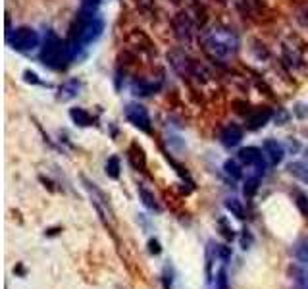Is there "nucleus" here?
I'll return each instance as SVG.
<instances>
[{"label": "nucleus", "instance_id": "obj_1", "mask_svg": "<svg viewBox=\"0 0 308 289\" xmlns=\"http://www.w3.org/2000/svg\"><path fill=\"white\" fill-rule=\"evenodd\" d=\"M202 48L212 58H230L239 50V37L228 27H212L202 37Z\"/></svg>", "mask_w": 308, "mask_h": 289}, {"label": "nucleus", "instance_id": "obj_2", "mask_svg": "<svg viewBox=\"0 0 308 289\" xmlns=\"http://www.w3.org/2000/svg\"><path fill=\"white\" fill-rule=\"evenodd\" d=\"M74 58V52H72V44L66 41H60L56 35H48V39L42 44V50H40V60L46 68H52V70H60L66 66V62H70Z\"/></svg>", "mask_w": 308, "mask_h": 289}, {"label": "nucleus", "instance_id": "obj_36", "mask_svg": "<svg viewBox=\"0 0 308 289\" xmlns=\"http://www.w3.org/2000/svg\"><path fill=\"white\" fill-rule=\"evenodd\" d=\"M210 2H218V4H226L228 0H210Z\"/></svg>", "mask_w": 308, "mask_h": 289}, {"label": "nucleus", "instance_id": "obj_28", "mask_svg": "<svg viewBox=\"0 0 308 289\" xmlns=\"http://www.w3.org/2000/svg\"><path fill=\"white\" fill-rule=\"evenodd\" d=\"M297 21H299L301 25L308 27V4L301 6V8L297 10Z\"/></svg>", "mask_w": 308, "mask_h": 289}, {"label": "nucleus", "instance_id": "obj_23", "mask_svg": "<svg viewBox=\"0 0 308 289\" xmlns=\"http://www.w3.org/2000/svg\"><path fill=\"white\" fill-rule=\"evenodd\" d=\"M258 185H260V175L249 177L247 183H245V195H247V197H254V193L258 191Z\"/></svg>", "mask_w": 308, "mask_h": 289}, {"label": "nucleus", "instance_id": "obj_34", "mask_svg": "<svg viewBox=\"0 0 308 289\" xmlns=\"http://www.w3.org/2000/svg\"><path fill=\"white\" fill-rule=\"evenodd\" d=\"M160 250H162L160 241H158V239H151V241H149V252H151V254H160Z\"/></svg>", "mask_w": 308, "mask_h": 289}, {"label": "nucleus", "instance_id": "obj_24", "mask_svg": "<svg viewBox=\"0 0 308 289\" xmlns=\"http://www.w3.org/2000/svg\"><path fill=\"white\" fill-rule=\"evenodd\" d=\"M135 4H137V8H139L143 14H147V16H153L154 12H156L154 0H135Z\"/></svg>", "mask_w": 308, "mask_h": 289}, {"label": "nucleus", "instance_id": "obj_25", "mask_svg": "<svg viewBox=\"0 0 308 289\" xmlns=\"http://www.w3.org/2000/svg\"><path fill=\"white\" fill-rule=\"evenodd\" d=\"M295 203H297V207H299V210L305 214L308 218V197L305 195V193H301V191H297L295 193Z\"/></svg>", "mask_w": 308, "mask_h": 289}, {"label": "nucleus", "instance_id": "obj_27", "mask_svg": "<svg viewBox=\"0 0 308 289\" xmlns=\"http://www.w3.org/2000/svg\"><path fill=\"white\" fill-rule=\"evenodd\" d=\"M220 228H222V235L228 239V241H233L235 239V233H233V230H231L230 226H228V222H226V218H220Z\"/></svg>", "mask_w": 308, "mask_h": 289}, {"label": "nucleus", "instance_id": "obj_33", "mask_svg": "<svg viewBox=\"0 0 308 289\" xmlns=\"http://www.w3.org/2000/svg\"><path fill=\"white\" fill-rule=\"evenodd\" d=\"M23 79L27 83H33V85H40V79H38V76L35 74V72H23Z\"/></svg>", "mask_w": 308, "mask_h": 289}, {"label": "nucleus", "instance_id": "obj_12", "mask_svg": "<svg viewBox=\"0 0 308 289\" xmlns=\"http://www.w3.org/2000/svg\"><path fill=\"white\" fill-rule=\"evenodd\" d=\"M79 81L77 79H70V81H66L62 87H60V91H58V100H62V102H66V100H72V98H76L77 95H79Z\"/></svg>", "mask_w": 308, "mask_h": 289}, {"label": "nucleus", "instance_id": "obj_4", "mask_svg": "<svg viewBox=\"0 0 308 289\" xmlns=\"http://www.w3.org/2000/svg\"><path fill=\"white\" fill-rule=\"evenodd\" d=\"M125 118L129 124H133L137 129L145 131V133H153V124H151V116L147 112V108L143 104L131 102L125 106Z\"/></svg>", "mask_w": 308, "mask_h": 289}, {"label": "nucleus", "instance_id": "obj_21", "mask_svg": "<svg viewBox=\"0 0 308 289\" xmlns=\"http://www.w3.org/2000/svg\"><path fill=\"white\" fill-rule=\"evenodd\" d=\"M226 208L230 210L235 218H239V220L245 218V207H243V203L239 199H228L226 201Z\"/></svg>", "mask_w": 308, "mask_h": 289}, {"label": "nucleus", "instance_id": "obj_10", "mask_svg": "<svg viewBox=\"0 0 308 289\" xmlns=\"http://www.w3.org/2000/svg\"><path fill=\"white\" fill-rule=\"evenodd\" d=\"M220 141H222V145H224V147H228V149L237 147V145L243 141V129H241L239 125H235V124L224 127V129H222V133H220Z\"/></svg>", "mask_w": 308, "mask_h": 289}, {"label": "nucleus", "instance_id": "obj_18", "mask_svg": "<svg viewBox=\"0 0 308 289\" xmlns=\"http://www.w3.org/2000/svg\"><path fill=\"white\" fill-rule=\"evenodd\" d=\"M293 254L301 264H308V237H301L295 247H293Z\"/></svg>", "mask_w": 308, "mask_h": 289}, {"label": "nucleus", "instance_id": "obj_5", "mask_svg": "<svg viewBox=\"0 0 308 289\" xmlns=\"http://www.w3.org/2000/svg\"><path fill=\"white\" fill-rule=\"evenodd\" d=\"M172 29L173 35L177 37V41L189 42L192 37V18L189 16V12H177L172 18Z\"/></svg>", "mask_w": 308, "mask_h": 289}, {"label": "nucleus", "instance_id": "obj_14", "mask_svg": "<svg viewBox=\"0 0 308 289\" xmlns=\"http://www.w3.org/2000/svg\"><path fill=\"white\" fill-rule=\"evenodd\" d=\"M187 12H189V16H191L192 21H194L196 25H200V27H204V25H206V19H208V16H206V10H204V6H202L198 0H192Z\"/></svg>", "mask_w": 308, "mask_h": 289}, {"label": "nucleus", "instance_id": "obj_30", "mask_svg": "<svg viewBox=\"0 0 308 289\" xmlns=\"http://www.w3.org/2000/svg\"><path fill=\"white\" fill-rule=\"evenodd\" d=\"M216 254H218V258H222L224 262H228L231 258V249L228 245H216Z\"/></svg>", "mask_w": 308, "mask_h": 289}, {"label": "nucleus", "instance_id": "obj_6", "mask_svg": "<svg viewBox=\"0 0 308 289\" xmlns=\"http://www.w3.org/2000/svg\"><path fill=\"white\" fill-rule=\"evenodd\" d=\"M125 42H127V48L133 50L135 54H154L153 41L141 31V29H133L127 37H125Z\"/></svg>", "mask_w": 308, "mask_h": 289}, {"label": "nucleus", "instance_id": "obj_26", "mask_svg": "<svg viewBox=\"0 0 308 289\" xmlns=\"http://www.w3.org/2000/svg\"><path fill=\"white\" fill-rule=\"evenodd\" d=\"M216 289H228V272H226V268H222L216 274Z\"/></svg>", "mask_w": 308, "mask_h": 289}, {"label": "nucleus", "instance_id": "obj_7", "mask_svg": "<svg viewBox=\"0 0 308 289\" xmlns=\"http://www.w3.org/2000/svg\"><path fill=\"white\" fill-rule=\"evenodd\" d=\"M237 158L243 162L245 166H252L256 168V175L264 173L266 170V162H264V156H262V151L256 149V147H247V149H241Z\"/></svg>", "mask_w": 308, "mask_h": 289}, {"label": "nucleus", "instance_id": "obj_13", "mask_svg": "<svg viewBox=\"0 0 308 289\" xmlns=\"http://www.w3.org/2000/svg\"><path fill=\"white\" fill-rule=\"evenodd\" d=\"M70 118H72V122H74L76 125H79V127H89V125L95 124L93 116H91L85 108H79V106H76V108L70 110Z\"/></svg>", "mask_w": 308, "mask_h": 289}, {"label": "nucleus", "instance_id": "obj_8", "mask_svg": "<svg viewBox=\"0 0 308 289\" xmlns=\"http://www.w3.org/2000/svg\"><path fill=\"white\" fill-rule=\"evenodd\" d=\"M271 118H273V112L270 110L268 106H256V108H252L247 114V127L252 129V131L260 129V127H264L268 124Z\"/></svg>", "mask_w": 308, "mask_h": 289}, {"label": "nucleus", "instance_id": "obj_11", "mask_svg": "<svg viewBox=\"0 0 308 289\" xmlns=\"http://www.w3.org/2000/svg\"><path fill=\"white\" fill-rule=\"evenodd\" d=\"M262 151L266 153V156H268V160L271 166H277L281 160H283V156H285L283 147H281L277 141H273V139H266V141H264Z\"/></svg>", "mask_w": 308, "mask_h": 289}, {"label": "nucleus", "instance_id": "obj_31", "mask_svg": "<svg viewBox=\"0 0 308 289\" xmlns=\"http://www.w3.org/2000/svg\"><path fill=\"white\" fill-rule=\"evenodd\" d=\"M250 245H252V235H250L249 230H243V235H241V247L247 250V249H250Z\"/></svg>", "mask_w": 308, "mask_h": 289}, {"label": "nucleus", "instance_id": "obj_9", "mask_svg": "<svg viewBox=\"0 0 308 289\" xmlns=\"http://www.w3.org/2000/svg\"><path fill=\"white\" fill-rule=\"evenodd\" d=\"M127 158H129V164L133 166L137 172H147V156H145V151L139 143H131L129 149H127Z\"/></svg>", "mask_w": 308, "mask_h": 289}, {"label": "nucleus", "instance_id": "obj_22", "mask_svg": "<svg viewBox=\"0 0 308 289\" xmlns=\"http://www.w3.org/2000/svg\"><path fill=\"white\" fill-rule=\"evenodd\" d=\"M224 172H226L228 175H231L233 179H241V177H243V170H241L239 162H235V160H226Z\"/></svg>", "mask_w": 308, "mask_h": 289}, {"label": "nucleus", "instance_id": "obj_32", "mask_svg": "<svg viewBox=\"0 0 308 289\" xmlns=\"http://www.w3.org/2000/svg\"><path fill=\"white\" fill-rule=\"evenodd\" d=\"M162 284H164V289H172V270L170 266L164 268V274H162Z\"/></svg>", "mask_w": 308, "mask_h": 289}, {"label": "nucleus", "instance_id": "obj_19", "mask_svg": "<svg viewBox=\"0 0 308 289\" xmlns=\"http://www.w3.org/2000/svg\"><path fill=\"white\" fill-rule=\"evenodd\" d=\"M287 170H289V173L295 175L297 179L308 183V166L305 164V162H291V164L287 166Z\"/></svg>", "mask_w": 308, "mask_h": 289}, {"label": "nucleus", "instance_id": "obj_29", "mask_svg": "<svg viewBox=\"0 0 308 289\" xmlns=\"http://www.w3.org/2000/svg\"><path fill=\"white\" fill-rule=\"evenodd\" d=\"M233 108H235L239 114H245V116L252 110V108H250V104H249V102H245V100H233Z\"/></svg>", "mask_w": 308, "mask_h": 289}, {"label": "nucleus", "instance_id": "obj_20", "mask_svg": "<svg viewBox=\"0 0 308 289\" xmlns=\"http://www.w3.org/2000/svg\"><path fill=\"white\" fill-rule=\"evenodd\" d=\"M104 172H106V175H108V177H112V179H117V177H119V172H121V166H119V158H117V156H110V158L106 160Z\"/></svg>", "mask_w": 308, "mask_h": 289}, {"label": "nucleus", "instance_id": "obj_15", "mask_svg": "<svg viewBox=\"0 0 308 289\" xmlns=\"http://www.w3.org/2000/svg\"><path fill=\"white\" fill-rule=\"evenodd\" d=\"M160 89V83H153V81H145V79H141V81H135L131 85V91H133V95H139V96H149V95H153Z\"/></svg>", "mask_w": 308, "mask_h": 289}, {"label": "nucleus", "instance_id": "obj_17", "mask_svg": "<svg viewBox=\"0 0 308 289\" xmlns=\"http://www.w3.org/2000/svg\"><path fill=\"white\" fill-rule=\"evenodd\" d=\"M139 197H141L143 205L149 208V210H153V212H158V210H160V205H158L154 193L153 191H149L145 185H139Z\"/></svg>", "mask_w": 308, "mask_h": 289}, {"label": "nucleus", "instance_id": "obj_37", "mask_svg": "<svg viewBox=\"0 0 308 289\" xmlns=\"http://www.w3.org/2000/svg\"><path fill=\"white\" fill-rule=\"evenodd\" d=\"M170 2H172V4H179L181 0H170Z\"/></svg>", "mask_w": 308, "mask_h": 289}, {"label": "nucleus", "instance_id": "obj_16", "mask_svg": "<svg viewBox=\"0 0 308 289\" xmlns=\"http://www.w3.org/2000/svg\"><path fill=\"white\" fill-rule=\"evenodd\" d=\"M98 6H100V0H81L79 18H83V19H93V18H96Z\"/></svg>", "mask_w": 308, "mask_h": 289}, {"label": "nucleus", "instance_id": "obj_3", "mask_svg": "<svg viewBox=\"0 0 308 289\" xmlns=\"http://www.w3.org/2000/svg\"><path fill=\"white\" fill-rule=\"evenodd\" d=\"M6 39H8V44H10L14 50H18V52H29V50H33L35 46H38L37 31L31 29V27H19V29H16L14 33L6 35Z\"/></svg>", "mask_w": 308, "mask_h": 289}, {"label": "nucleus", "instance_id": "obj_35", "mask_svg": "<svg viewBox=\"0 0 308 289\" xmlns=\"http://www.w3.org/2000/svg\"><path fill=\"white\" fill-rule=\"evenodd\" d=\"M287 118H289V116H287V112H283V110L279 112V116L275 114V122H277V125H283L285 122H287Z\"/></svg>", "mask_w": 308, "mask_h": 289}]
</instances>
